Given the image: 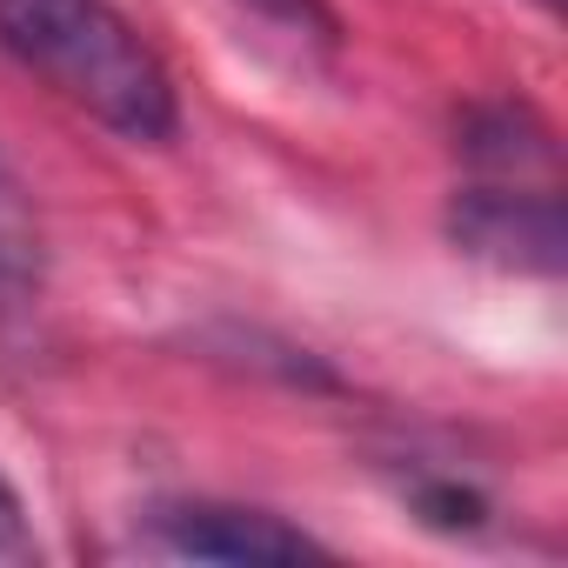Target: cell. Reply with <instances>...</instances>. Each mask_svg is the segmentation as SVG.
<instances>
[{
  "label": "cell",
  "mask_w": 568,
  "mask_h": 568,
  "mask_svg": "<svg viewBox=\"0 0 568 568\" xmlns=\"http://www.w3.org/2000/svg\"><path fill=\"white\" fill-rule=\"evenodd\" d=\"M234 14L254 21L267 41H281L295 61H335L348 34L328 0H234Z\"/></svg>",
  "instance_id": "cell-5"
},
{
  "label": "cell",
  "mask_w": 568,
  "mask_h": 568,
  "mask_svg": "<svg viewBox=\"0 0 568 568\" xmlns=\"http://www.w3.org/2000/svg\"><path fill=\"white\" fill-rule=\"evenodd\" d=\"M448 241L468 261H488L501 274H561L568 227H561V194L548 181H468L448 201Z\"/></svg>",
  "instance_id": "cell-2"
},
{
  "label": "cell",
  "mask_w": 568,
  "mask_h": 568,
  "mask_svg": "<svg viewBox=\"0 0 568 568\" xmlns=\"http://www.w3.org/2000/svg\"><path fill=\"white\" fill-rule=\"evenodd\" d=\"M0 54L134 148L181 134V88L114 0H0Z\"/></svg>",
  "instance_id": "cell-1"
},
{
  "label": "cell",
  "mask_w": 568,
  "mask_h": 568,
  "mask_svg": "<svg viewBox=\"0 0 568 568\" xmlns=\"http://www.w3.org/2000/svg\"><path fill=\"white\" fill-rule=\"evenodd\" d=\"M415 515L428 521V528H448V535H462V528H481L488 521V501L468 488V481H455V475H428V481H415Z\"/></svg>",
  "instance_id": "cell-7"
},
{
  "label": "cell",
  "mask_w": 568,
  "mask_h": 568,
  "mask_svg": "<svg viewBox=\"0 0 568 568\" xmlns=\"http://www.w3.org/2000/svg\"><path fill=\"white\" fill-rule=\"evenodd\" d=\"M41 541H34V521H28V501L14 495V481L0 475V561H34Z\"/></svg>",
  "instance_id": "cell-8"
},
{
  "label": "cell",
  "mask_w": 568,
  "mask_h": 568,
  "mask_svg": "<svg viewBox=\"0 0 568 568\" xmlns=\"http://www.w3.org/2000/svg\"><path fill=\"white\" fill-rule=\"evenodd\" d=\"M148 541L161 555L181 561H302V555H328L322 535H308L302 521L274 515V508H247V501H168L148 515Z\"/></svg>",
  "instance_id": "cell-3"
},
{
  "label": "cell",
  "mask_w": 568,
  "mask_h": 568,
  "mask_svg": "<svg viewBox=\"0 0 568 568\" xmlns=\"http://www.w3.org/2000/svg\"><path fill=\"white\" fill-rule=\"evenodd\" d=\"M462 154L488 181H528L555 168V134L528 101H488L462 121Z\"/></svg>",
  "instance_id": "cell-4"
},
{
  "label": "cell",
  "mask_w": 568,
  "mask_h": 568,
  "mask_svg": "<svg viewBox=\"0 0 568 568\" xmlns=\"http://www.w3.org/2000/svg\"><path fill=\"white\" fill-rule=\"evenodd\" d=\"M535 8H555V0H535Z\"/></svg>",
  "instance_id": "cell-9"
},
{
  "label": "cell",
  "mask_w": 568,
  "mask_h": 568,
  "mask_svg": "<svg viewBox=\"0 0 568 568\" xmlns=\"http://www.w3.org/2000/svg\"><path fill=\"white\" fill-rule=\"evenodd\" d=\"M41 281V214L21 174L0 161V295H28Z\"/></svg>",
  "instance_id": "cell-6"
}]
</instances>
